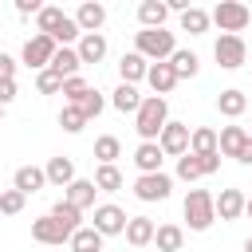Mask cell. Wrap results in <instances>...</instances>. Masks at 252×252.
<instances>
[{
  "label": "cell",
  "mask_w": 252,
  "mask_h": 252,
  "mask_svg": "<svg viewBox=\"0 0 252 252\" xmlns=\"http://www.w3.org/2000/svg\"><path fill=\"white\" fill-rule=\"evenodd\" d=\"M0 118H4V106H0Z\"/></svg>",
  "instance_id": "c3c4849f"
},
{
  "label": "cell",
  "mask_w": 252,
  "mask_h": 252,
  "mask_svg": "<svg viewBox=\"0 0 252 252\" xmlns=\"http://www.w3.org/2000/svg\"><path fill=\"white\" fill-rule=\"evenodd\" d=\"M169 67H173V75H177V83L181 79H193L197 71H201V59H197V51H185V47H177L169 59H165Z\"/></svg>",
  "instance_id": "603a6c76"
},
{
  "label": "cell",
  "mask_w": 252,
  "mask_h": 252,
  "mask_svg": "<svg viewBox=\"0 0 252 252\" xmlns=\"http://www.w3.org/2000/svg\"><path fill=\"white\" fill-rule=\"evenodd\" d=\"M177 177H181V181H197V177H205L201 158H197V154H181V158H177Z\"/></svg>",
  "instance_id": "d590c367"
},
{
  "label": "cell",
  "mask_w": 252,
  "mask_h": 252,
  "mask_svg": "<svg viewBox=\"0 0 252 252\" xmlns=\"http://www.w3.org/2000/svg\"><path fill=\"white\" fill-rule=\"evenodd\" d=\"M213 59H217L224 71L244 67V63H248V43H244V35H220V39L213 43Z\"/></svg>",
  "instance_id": "5b68a950"
},
{
  "label": "cell",
  "mask_w": 252,
  "mask_h": 252,
  "mask_svg": "<svg viewBox=\"0 0 252 252\" xmlns=\"http://www.w3.org/2000/svg\"><path fill=\"white\" fill-rule=\"evenodd\" d=\"M146 71H150V63L138 55V51H130V55H122L118 59V75H122V83H138V79H146Z\"/></svg>",
  "instance_id": "4316f807"
},
{
  "label": "cell",
  "mask_w": 252,
  "mask_h": 252,
  "mask_svg": "<svg viewBox=\"0 0 252 252\" xmlns=\"http://www.w3.org/2000/svg\"><path fill=\"white\" fill-rule=\"evenodd\" d=\"M51 55H55V39L51 35H32L28 43H24V63L32 67V71H43L47 63H51Z\"/></svg>",
  "instance_id": "9c48e42d"
},
{
  "label": "cell",
  "mask_w": 252,
  "mask_h": 252,
  "mask_svg": "<svg viewBox=\"0 0 252 252\" xmlns=\"http://www.w3.org/2000/svg\"><path fill=\"white\" fill-rule=\"evenodd\" d=\"M134 51H138L146 63H165V59L177 51V39H173V32H165V28H142V32H134Z\"/></svg>",
  "instance_id": "6da1fadb"
},
{
  "label": "cell",
  "mask_w": 252,
  "mask_h": 252,
  "mask_svg": "<svg viewBox=\"0 0 252 252\" xmlns=\"http://www.w3.org/2000/svg\"><path fill=\"white\" fill-rule=\"evenodd\" d=\"M154 244H158V252H181L185 248V228L181 224H158Z\"/></svg>",
  "instance_id": "44dd1931"
},
{
  "label": "cell",
  "mask_w": 252,
  "mask_h": 252,
  "mask_svg": "<svg viewBox=\"0 0 252 252\" xmlns=\"http://www.w3.org/2000/svg\"><path fill=\"white\" fill-rule=\"evenodd\" d=\"M244 217H252V197H244Z\"/></svg>",
  "instance_id": "bcb514c9"
},
{
  "label": "cell",
  "mask_w": 252,
  "mask_h": 252,
  "mask_svg": "<svg viewBox=\"0 0 252 252\" xmlns=\"http://www.w3.org/2000/svg\"><path fill=\"white\" fill-rule=\"evenodd\" d=\"M236 161H240V165H252V134H248V142L240 146V154H236Z\"/></svg>",
  "instance_id": "f6af8a7d"
},
{
  "label": "cell",
  "mask_w": 252,
  "mask_h": 252,
  "mask_svg": "<svg viewBox=\"0 0 252 252\" xmlns=\"http://www.w3.org/2000/svg\"><path fill=\"white\" fill-rule=\"evenodd\" d=\"M126 220H130V217H126L118 205H94V224H91V228L106 240V236H122V232H126Z\"/></svg>",
  "instance_id": "ba28073f"
},
{
  "label": "cell",
  "mask_w": 252,
  "mask_h": 252,
  "mask_svg": "<svg viewBox=\"0 0 252 252\" xmlns=\"http://www.w3.org/2000/svg\"><path fill=\"white\" fill-rule=\"evenodd\" d=\"M165 122H169V102L158 98V94H146L142 106H138V114H134V130H138V138H142V142H158V134H161Z\"/></svg>",
  "instance_id": "7a4b0ae2"
},
{
  "label": "cell",
  "mask_w": 252,
  "mask_h": 252,
  "mask_svg": "<svg viewBox=\"0 0 252 252\" xmlns=\"http://www.w3.org/2000/svg\"><path fill=\"white\" fill-rule=\"evenodd\" d=\"M16 94H20V91H16V79H4V83H0V106H8Z\"/></svg>",
  "instance_id": "b9f144b4"
},
{
  "label": "cell",
  "mask_w": 252,
  "mask_h": 252,
  "mask_svg": "<svg viewBox=\"0 0 252 252\" xmlns=\"http://www.w3.org/2000/svg\"><path fill=\"white\" fill-rule=\"evenodd\" d=\"M244 142H248V130H244V126H224V130L217 134V154H220V158H236Z\"/></svg>",
  "instance_id": "ffe728a7"
},
{
  "label": "cell",
  "mask_w": 252,
  "mask_h": 252,
  "mask_svg": "<svg viewBox=\"0 0 252 252\" xmlns=\"http://www.w3.org/2000/svg\"><path fill=\"white\" fill-rule=\"evenodd\" d=\"M189 122H165L161 126V134H158V146H161V154L165 158H181V154H189Z\"/></svg>",
  "instance_id": "52a82bcc"
},
{
  "label": "cell",
  "mask_w": 252,
  "mask_h": 252,
  "mask_svg": "<svg viewBox=\"0 0 252 252\" xmlns=\"http://www.w3.org/2000/svg\"><path fill=\"white\" fill-rule=\"evenodd\" d=\"M118 154H122V142H118L114 134H102V138L94 142V158H98V165H114Z\"/></svg>",
  "instance_id": "d6a6232c"
},
{
  "label": "cell",
  "mask_w": 252,
  "mask_h": 252,
  "mask_svg": "<svg viewBox=\"0 0 252 252\" xmlns=\"http://www.w3.org/2000/svg\"><path fill=\"white\" fill-rule=\"evenodd\" d=\"M181 213H185V220H189V228H193V232H205V228L217 220L213 193H209V189H189V193H185V205H181Z\"/></svg>",
  "instance_id": "277c9868"
},
{
  "label": "cell",
  "mask_w": 252,
  "mask_h": 252,
  "mask_svg": "<svg viewBox=\"0 0 252 252\" xmlns=\"http://www.w3.org/2000/svg\"><path fill=\"white\" fill-rule=\"evenodd\" d=\"M94 193H98V189H94V181L75 177V181L63 189V201H67V205H75V209L83 213V209H91V205H94Z\"/></svg>",
  "instance_id": "9a60e30c"
},
{
  "label": "cell",
  "mask_w": 252,
  "mask_h": 252,
  "mask_svg": "<svg viewBox=\"0 0 252 252\" xmlns=\"http://www.w3.org/2000/svg\"><path fill=\"white\" fill-rule=\"evenodd\" d=\"M47 35L55 39V47H71V43H75V39H79L83 32H79V24H75V16H67V12H63V16L55 20V28H51Z\"/></svg>",
  "instance_id": "484cf974"
},
{
  "label": "cell",
  "mask_w": 252,
  "mask_h": 252,
  "mask_svg": "<svg viewBox=\"0 0 252 252\" xmlns=\"http://www.w3.org/2000/svg\"><path fill=\"white\" fill-rule=\"evenodd\" d=\"M59 126H63L67 134H79V130L87 126V118H83V110H79V106H71V102H67V106L59 110Z\"/></svg>",
  "instance_id": "74e56055"
},
{
  "label": "cell",
  "mask_w": 252,
  "mask_h": 252,
  "mask_svg": "<svg viewBox=\"0 0 252 252\" xmlns=\"http://www.w3.org/2000/svg\"><path fill=\"white\" fill-rule=\"evenodd\" d=\"M189 154H217V130H213V126H193V134H189Z\"/></svg>",
  "instance_id": "f1b7e54d"
},
{
  "label": "cell",
  "mask_w": 252,
  "mask_h": 252,
  "mask_svg": "<svg viewBox=\"0 0 252 252\" xmlns=\"http://www.w3.org/2000/svg\"><path fill=\"white\" fill-rule=\"evenodd\" d=\"M43 177H47V185H59V189H67L71 181H75V161L71 158H51L47 165H43Z\"/></svg>",
  "instance_id": "e0dca14e"
},
{
  "label": "cell",
  "mask_w": 252,
  "mask_h": 252,
  "mask_svg": "<svg viewBox=\"0 0 252 252\" xmlns=\"http://www.w3.org/2000/svg\"><path fill=\"white\" fill-rule=\"evenodd\" d=\"M217 110H220L224 118H240V114L248 110V94H244V91H236V87H228V91H220V94H217Z\"/></svg>",
  "instance_id": "cb8c5ba5"
},
{
  "label": "cell",
  "mask_w": 252,
  "mask_h": 252,
  "mask_svg": "<svg viewBox=\"0 0 252 252\" xmlns=\"http://www.w3.org/2000/svg\"><path fill=\"white\" fill-rule=\"evenodd\" d=\"M43 185H47V177H43V169H39V165H20V169L12 173V189H20L24 197L39 193Z\"/></svg>",
  "instance_id": "5bb4252c"
},
{
  "label": "cell",
  "mask_w": 252,
  "mask_h": 252,
  "mask_svg": "<svg viewBox=\"0 0 252 252\" xmlns=\"http://www.w3.org/2000/svg\"><path fill=\"white\" fill-rule=\"evenodd\" d=\"M4 79H16V59L0 51V83H4Z\"/></svg>",
  "instance_id": "7bdbcfd3"
},
{
  "label": "cell",
  "mask_w": 252,
  "mask_h": 252,
  "mask_svg": "<svg viewBox=\"0 0 252 252\" xmlns=\"http://www.w3.org/2000/svg\"><path fill=\"white\" fill-rule=\"evenodd\" d=\"M51 217H55V220H59V224H63L67 232L83 228V224H79V220H83V213H79L75 205H67V201H55V205H51Z\"/></svg>",
  "instance_id": "836d02e7"
},
{
  "label": "cell",
  "mask_w": 252,
  "mask_h": 252,
  "mask_svg": "<svg viewBox=\"0 0 252 252\" xmlns=\"http://www.w3.org/2000/svg\"><path fill=\"white\" fill-rule=\"evenodd\" d=\"M67 244H71V252H102V236H98L91 224H87V228H75Z\"/></svg>",
  "instance_id": "f546056e"
},
{
  "label": "cell",
  "mask_w": 252,
  "mask_h": 252,
  "mask_svg": "<svg viewBox=\"0 0 252 252\" xmlns=\"http://www.w3.org/2000/svg\"><path fill=\"white\" fill-rule=\"evenodd\" d=\"M47 67H51L59 79H71V75H79L83 63H79V51H75V47H55V55H51Z\"/></svg>",
  "instance_id": "7402d4cb"
},
{
  "label": "cell",
  "mask_w": 252,
  "mask_h": 252,
  "mask_svg": "<svg viewBox=\"0 0 252 252\" xmlns=\"http://www.w3.org/2000/svg\"><path fill=\"white\" fill-rule=\"evenodd\" d=\"M244 252H252V236H248V240H244Z\"/></svg>",
  "instance_id": "7dc6e473"
},
{
  "label": "cell",
  "mask_w": 252,
  "mask_h": 252,
  "mask_svg": "<svg viewBox=\"0 0 252 252\" xmlns=\"http://www.w3.org/2000/svg\"><path fill=\"white\" fill-rule=\"evenodd\" d=\"M213 209H217L220 220H236V217H244V193L240 189H220L213 197Z\"/></svg>",
  "instance_id": "8fae6325"
},
{
  "label": "cell",
  "mask_w": 252,
  "mask_h": 252,
  "mask_svg": "<svg viewBox=\"0 0 252 252\" xmlns=\"http://www.w3.org/2000/svg\"><path fill=\"white\" fill-rule=\"evenodd\" d=\"M87 91H91V87H87V79H83V75H71V79H63V91H59V94H63L67 102H79Z\"/></svg>",
  "instance_id": "ab89813d"
},
{
  "label": "cell",
  "mask_w": 252,
  "mask_h": 252,
  "mask_svg": "<svg viewBox=\"0 0 252 252\" xmlns=\"http://www.w3.org/2000/svg\"><path fill=\"white\" fill-rule=\"evenodd\" d=\"M63 16V8H55V4H43L39 8V16H35V28H39V35H47L51 28H55V20Z\"/></svg>",
  "instance_id": "60d3db41"
},
{
  "label": "cell",
  "mask_w": 252,
  "mask_h": 252,
  "mask_svg": "<svg viewBox=\"0 0 252 252\" xmlns=\"http://www.w3.org/2000/svg\"><path fill=\"white\" fill-rule=\"evenodd\" d=\"M32 240H39V244H67L71 240V232L47 213V217H39V220H32Z\"/></svg>",
  "instance_id": "30bf717a"
},
{
  "label": "cell",
  "mask_w": 252,
  "mask_h": 252,
  "mask_svg": "<svg viewBox=\"0 0 252 252\" xmlns=\"http://www.w3.org/2000/svg\"><path fill=\"white\" fill-rule=\"evenodd\" d=\"M146 83H150V91H154L158 98H165V94L177 87V75H173V67H169V63H150Z\"/></svg>",
  "instance_id": "4fadbf2b"
},
{
  "label": "cell",
  "mask_w": 252,
  "mask_h": 252,
  "mask_svg": "<svg viewBox=\"0 0 252 252\" xmlns=\"http://www.w3.org/2000/svg\"><path fill=\"white\" fill-rule=\"evenodd\" d=\"M181 32L205 35V32H209V12H205V8H185V12H181Z\"/></svg>",
  "instance_id": "1f68e13d"
},
{
  "label": "cell",
  "mask_w": 252,
  "mask_h": 252,
  "mask_svg": "<svg viewBox=\"0 0 252 252\" xmlns=\"http://www.w3.org/2000/svg\"><path fill=\"white\" fill-rule=\"evenodd\" d=\"M91 181H94L98 193H118V189H122V173H118V165H98Z\"/></svg>",
  "instance_id": "4dcf8cb0"
},
{
  "label": "cell",
  "mask_w": 252,
  "mask_h": 252,
  "mask_svg": "<svg viewBox=\"0 0 252 252\" xmlns=\"http://www.w3.org/2000/svg\"><path fill=\"white\" fill-rule=\"evenodd\" d=\"M39 8H43L39 0H16V12L20 16H39Z\"/></svg>",
  "instance_id": "ee69618b"
},
{
  "label": "cell",
  "mask_w": 252,
  "mask_h": 252,
  "mask_svg": "<svg viewBox=\"0 0 252 252\" xmlns=\"http://www.w3.org/2000/svg\"><path fill=\"white\" fill-rule=\"evenodd\" d=\"M71 106H79V110H83V118L91 122V118H98V114H102V106H106V98H102V94H98V91L91 87V91H87V94H83L79 102H71Z\"/></svg>",
  "instance_id": "e575fe53"
},
{
  "label": "cell",
  "mask_w": 252,
  "mask_h": 252,
  "mask_svg": "<svg viewBox=\"0 0 252 252\" xmlns=\"http://www.w3.org/2000/svg\"><path fill=\"white\" fill-rule=\"evenodd\" d=\"M154 228H158V224H154L150 217H130L122 236H126V244H134V248H146V244H154Z\"/></svg>",
  "instance_id": "ac0fdd59"
},
{
  "label": "cell",
  "mask_w": 252,
  "mask_h": 252,
  "mask_svg": "<svg viewBox=\"0 0 252 252\" xmlns=\"http://www.w3.org/2000/svg\"><path fill=\"white\" fill-rule=\"evenodd\" d=\"M161 161H165V154H161L158 142H142V146L134 150V165H138V173H161Z\"/></svg>",
  "instance_id": "2e32d148"
},
{
  "label": "cell",
  "mask_w": 252,
  "mask_h": 252,
  "mask_svg": "<svg viewBox=\"0 0 252 252\" xmlns=\"http://www.w3.org/2000/svg\"><path fill=\"white\" fill-rule=\"evenodd\" d=\"M24 205H28V197H24L20 189H4V193H0V213H4V217L24 213Z\"/></svg>",
  "instance_id": "f35d334b"
},
{
  "label": "cell",
  "mask_w": 252,
  "mask_h": 252,
  "mask_svg": "<svg viewBox=\"0 0 252 252\" xmlns=\"http://www.w3.org/2000/svg\"><path fill=\"white\" fill-rule=\"evenodd\" d=\"M165 16H169V8L161 0H142L138 4V24L142 28H165Z\"/></svg>",
  "instance_id": "d4e9b609"
},
{
  "label": "cell",
  "mask_w": 252,
  "mask_h": 252,
  "mask_svg": "<svg viewBox=\"0 0 252 252\" xmlns=\"http://www.w3.org/2000/svg\"><path fill=\"white\" fill-rule=\"evenodd\" d=\"M110 102H114V110H122V114H138V106H142V94H138V87H130V83H118V87H114V94H110Z\"/></svg>",
  "instance_id": "83f0119b"
},
{
  "label": "cell",
  "mask_w": 252,
  "mask_h": 252,
  "mask_svg": "<svg viewBox=\"0 0 252 252\" xmlns=\"http://www.w3.org/2000/svg\"><path fill=\"white\" fill-rule=\"evenodd\" d=\"M248 20H252V8L240 4V0H220V4L209 12V24H217L220 35H240V32L248 28Z\"/></svg>",
  "instance_id": "3957f363"
},
{
  "label": "cell",
  "mask_w": 252,
  "mask_h": 252,
  "mask_svg": "<svg viewBox=\"0 0 252 252\" xmlns=\"http://www.w3.org/2000/svg\"><path fill=\"white\" fill-rule=\"evenodd\" d=\"M79 63H102L106 59V35L94 32V35H79Z\"/></svg>",
  "instance_id": "d6986e66"
},
{
  "label": "cell",
  "mask_w": 252,
  "mask_h": 252,
  "mask_svg": "<svg viewBox=\"0 0 252 252\" xmlns=\"http://www.w3.org/2000/svg\"><path fill=\"white\" fill-rule=\"evenodd\" d=\"M75 24H79V32H83V35H94V32L106 24V8H102V4H94V0H87V4H79Z\"/></svg>",
  "instance_id": "7c38bea8"
},
{
  "label": "cell",
  "mask_w": 252,
  "mask_h": 252,
  "mask_svg": "<svg viewBox=\"0 0 252 252\" xmlns=\"http://www.w3.org/2000/svg\"><path fill=\"white\" fill-rule=\"evenodd\" d=\"M35 91H39V94H59V91H63V79H59L51 67H43V71H35Z\"/></svg>",
  "instance_id": "8d00e7d4"
},
{
  "label": "cell",
  "mask_w": 252,
  "mask_h": 252,
  "mask_svg": "<svg viewBox=\"0 0 252 252\" xmlns=\"http://www.w3.org/2000/svg\"><path fill=\"white\" fill-rule=\"evenodd\" d=\"M169 189H173V177H169V173H138V181H134V197L146 201V205L165 201Z\"/></svg>",
  "instance_id": "8992f818"
}]
</instances>
